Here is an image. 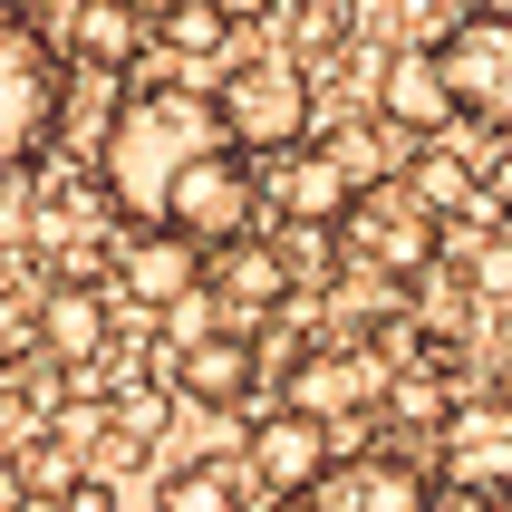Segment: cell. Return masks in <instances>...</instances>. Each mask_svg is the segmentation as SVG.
Wrapping results in <instances>:
<instances>
[{
  "label": "cell",
  "mask_w": 512,
  "mask_h": 512,
  "mask_svg": "<svg viewBox=\"0 0 512 512\" xmlns=\"http://www.w3.org/2000/svg\"><path fill=\"white\" fill-rule=\"evenodd\" d=\"M300 503H310V512H426L435 493H426V474H416L406 455L368 445V455H329Z\"/></svg>",
  "instance_id": "ba28073f"
},
{
  "label": "cell",
  "mask_w": 512,
  "mask_h": 512,
  "mask_svg": "<svg viewBox=\"0 0 512 512\" xmlns=\"http://www.w3.org/2000/svg\"><path fill=\"white\" fill-rule=\"evenodd\" d=\"M348 39V0H300V49H339Z\"/></svg>",
  "instance_id": "603a6c76"
},
{
  "label": "cell",
  "mask_w": 512,
  "mask_h": 512,
  "mask_svg": "<svg viewBox=\"0 0 512 512\" xmlns=\"http://www.w3.org/2000/svg\"><path fill=\"white\" fill-rule=\"evenodd\" d=\"M39 512H116V503H107V484H87V474H78V484L58 493V503H39Z\"/></svg>",
  "instance_id": "cb8c5ba5"
},
{
  "label": "cell",
  "mask_w": 512,
  "mask_h": 512,
  "mask_svg": "<svg viewBox=\"0 0 512 512\" xmlns=\"http://www.w3.org/2000/svg\"><path fill=\"white\" fill-rule=\"evenodd\" d=\"M261 512H310V503H300V493H271V503H261Z\"/></svg>",
  "instance_id": "484cf974"
},
{
  "label": "cell",
  "mask_w": 512,
  "mask_h": 512,
  "mask_svg": "<svg viewBox=\"0 0 512 512\" xmlns=\"http://www.w3.org/2000/svg\"><path fill=\"white\" fill-rule=\"evenodd\" d=\"M339 252L358 261V271H377V281H426L435 252H445V213H426V203L387 174V184L339 203Z\"/></svg>",
  "instance_id": "3957f363"
},
{
  "label": "cell",
  "mask_w": 512,
  "mask_h": 512,
  "mask_svg": "<svg viewBox=\"0 0 512 512\" xmlns=\"http://www.w3.org/2000/svg\"><path fill=\"white\" fill-rule=\"evenodd\" d=\"M252 377H261V358H252L242 329H213V339L174 348V387H184L194 406H242V397H252Z\"/></svg>",
  "instance_id": "4fadbf2b"
},
{
  "label": "cell",
  "mask_w": 512,
  "mask_h": 512,
  "mask_svg": "<svg viewBox=\"0 0 512 512\" xmlns=\"http://www.w3.org/2000/svg\"><path fill=\"white\" fill-rule=\"evenodd\" d=\"M155 39H165L184 68H232V20L213 0H165V10H155Z\"/></svg>",
  "instance_id": "2e32d148"
},
{
  "label": "cell",
  "mask_w": 512,
  "mask_h": 512,
  "mask_svg": "<svg viewBox=\"0 0 512 512\" xmlns=\"http://www.w3.org/2000/svg\"><path fill=\"white\" fill-rule=\"evenodd\" d=\"M387 358L377 348H310V358H290V416H310V426H339V416H368L387 406Z\"/></svg>",
  "instance_id": "52a82bcc"
},
{
  "label": "cell",
  "mask_w": 512,
  "mask_h": 512,
  "mask_svg": "<svg viewBox=\"0 0 512 512\" xmlns=\"http://www.w3.org/2000/svg\"><path fill=\"white\" fill-rule=\"evenodd\" d=\"M464 281H474V300H512V242H474Z\"/></svg>",
  "instance_id": "44dd1931"
},
{
  "label": "cell",
  "mask_w": 512,
  "mask_h": 512,
  "mask_svg": "<svg viewBox=\"0 0 512 512\" xmlns=\"http://www.w3.org/2000/svg\"><path fill=\"white\" fill-rule=\"evenodd\" d=\"M58 58L87 78H126L145 58V10L136 0H58Z\"/></svg>",
  "instance_id": "30bf717a"
},
{
  "label": "cell",
  "mask_w": 512,
  "mask_h": 512,
  "mask_svg": "<svg viewBox=\"0 0 512 512\" xmlns=\"http://www.w3.org/2000/svg\"><path fill=\"white\" fill-rule=\"evenodd\" d=\"M435 445H445V474H455L464 493H484V503L512 493V397H464L455 416L435 426Z\"/></svg>",
  "instance_id": "9c48e42d"
},
{
  "label": "cell",
  "mask_w": 512,
  "mask_h": 512,
  "mask_svg": "<svg viewBox=\"0 0 512 512\" xmlns=\"http://www.w3.org/2000/svg\"><path fill=\"white\" fill-rule=\"evenodd\" d=\"M242 464H252V484L261 493H310L319 484V464H329V426H310V416H261L252 435H242Z\"/></svg>",
  "instance_id": "7c38bea8"
},
{
  "label": "cell",
  "mask_w": 512,
  "mask_h": 512,
  "mask_svg": "<svg viewBox=\"0 0 512 512\" xmlns=\"http://www.w3.org/2000/svg\"><path fill=\"white\" fill-rule=\"evenodd\" d=\"M126 290H136L145 310L203 290V242H184V232H136V242H126Z\"/></svg>",
  "instance_id": "5bb4252c"
},
{
  "label": "cell",
  "mask_w": 512,
  "mask_h": 512,
  "mask_svg": "<svg viewBox=\"0 0 512 512\" xmlns=\"http://www.w3.org/2000/svg\"><path fill=\"white\" fill-rule=\"evenodd\" d=\"M213 107H223L242 155H290L310 136V68L300 58H242V68H223Z\"/></svg>",
  "instance_id": "277c9868"
},
{
  "label": "cell",
  "mask_w": 512,
  "mask_h": 512,
  "mask_svg": "<svg viewBox=\"0 0 512 512\" xmlns=\"http://www.w3.org/2000/svg\"><path fill=\"white\" fill-rule=\"evenodd\" d=\"M290 252L281 242H261V232H232V242H213L203 252V290H213V310H223V329H271V319L290 310Z\"/></svg>",
  "instance_id": "8992f818"
},
{
  "label": "cell",
  "mask_w": 512,
  "mask_h": 512,
  "mask_svg": "<svg viewBox=\"0 0 512 512\" xmlns=\"http://www.w3.org/2000/svg\"><path fill=\"white\" fill-rule=\"evenodd\" d=\"M155 319L174 329V348H194V339H213V319H223V310H213V290H184V300H165Z\"/></svg>",
  "instance_id": "7402d4cb"
},
{
  "label": "cell",
  "mask_w": 512,
  "mask_h": 512,
  "mask_svg": "<svg viewBox=\"0 0 512 512\" xmlns=\"http://www.w3.org/2000/svg\"><path fill=\"white\" fill-rule=\"evenodd\" d=\"M97 194L145 232H184V242H232L252 232V165L232 145L213 87H174V78H136L97 126Z\"/></svg>",
  "instance_id": "6da1fadb"
},
{
  "label": "cell",
  "mask_w": 512,
  "mask_h": 512,
  "mask_svg": "<svg viewBox=\"0 0 512 512\" xmlns=\"http://www.w3.org/2000/svg\"><path fill=\"white\" fill-rule=\"evenodd\" d=\"M387 416H406V426H445V416H455V397H445V387H435V377H387Z\"/></svg>",
  "instance_id": "ffe728a7"
},
{
  "label": "cell",
  "mask_w": 512,
  "mask_h": 512,
  "mask_svg": "<svg viewBox=\"0 0 512 512\" xmlns=\"http://www.w3.org/2000/svg\"><path fill=\"white\" fill-rule=\"evenodd\" d=\"M155 512H242V474L232 464H174L155 484Z\"/></svg>",
  "instance_id": "ac0fdd59"
},
{
  "label": "cell",
  "mask_w": 512,
  "mask_h": 512,
  "mask_svg": "<svg viewBox=\"0 0 512 512\" xmlns=\"http://www.w3.org/2000/svg\"><path fill=\"white\" fill-rule=\"evenodd\" d=\"M435 49V78L455 97V116H484V126H512V10H464Z\"/></svg>",
  "instance_id": "5b68a950"
},
{
  "label": "cell",
  "mask_w": 512,
  "mask_h": 512,
  "mask_svg": "<svg viewBox=\"0 0 512 512\" xmlns=\"http://www.w3.org/2000/svg\"><path fill=\"white\" fill-rule=\"evenodd\" d=\"M377 116L406 126V136H426V145L464 126L455 97H445V78H435V49H387V68H377Z\"/></svg>",
  "instance_id": "8fae6325"
},
{
  "label": "cell",
  "mask_w": 512,
  "mask_h": 512,
  "mask_svg": "<svg viewBox=\"0 0 512 512\" xmlns=\"http://www.w3.org/2000/svg\"><path fill=\"white\" fill-rule=\"evenodd\" d=\"M213 10H223V20L242 29V20H271V10H281V0H213Z\"/></svg>",
  "instance_id": "d4e9b609"
},
{
  "label": "cell",
  "mask_w": 512,
  "mask_h": 512,
  "mask_svg": "<svg viewBox=\"0 0 512 512\" xmlns=\"http://www.w3.org/2000/svg\"><path fill=\"white\" fill-rule=\"evenodd\" d=\"M68 116V58L29 10H0V174H20Z\"/></svg>",
  "instance_id": "7a4b0ae2"
},
{
  "label": "cell",
  "mask_w": 512,
  "mask_h": 512,
  "mask_svg": "<svg viewBox=\"0 0 512 512\" xmlns=\"http://www.w3.org/2000/svg\"><path fill=\"white\" fill-rule=\"evenodd\" d=\"M281 203L290 213H300V223H339V203H348V174L329 165V155H300V145H290V174H281Z\"/></svg>",
  "instance_id": "e0dca14e"
},
{
  "label": "cell",
  "mask_w": 512,
  "mask_h": 512,
  "mask_svg": "<svg viewBox=\"0 0 512 512\" xmlns=\"http://www.w3.org/2000/svg\"><path fill=\"white\" fill-rule=\"evenodd\" d=\"M319 155H329V165L348 174V194H368V184H387V145H377L368 126H329V136H319Z\"/></svg>",
  "instance_id": "d6986e66"
},
{
  "label": "cell",
  "mask_w": 512,
  "mask_h": 512,
  "mask_svg": "<svg viewBox=\"0 0 512 512\" xmlns=\"http://www.w3.org/2000/svg\"><path fill=\"white\" fill-rule=\"evenodd\" d=\"M39 358H107V300L87 281H58L49 300H39Z\"/></svg>",
  "instance_id": "9a60e30c"
}]
</instances>
